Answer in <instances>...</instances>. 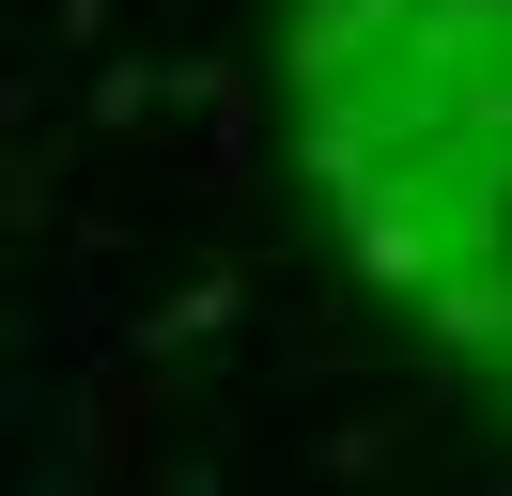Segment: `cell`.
<instances>
[{
    "label": "cell",
    "instance_id": "obj_1",
    "mask_svg": "<svg viewBox=\"0 0 512 496\" xmlns=\"http://www.w3.org/2000/svg\"><path fill=\"white\" fill-rule=\"evenodd\" d=\"M156 419H171V388H156V357L125 341V372L63 403V450H47V481H125V465H140V434H156Z\"/></svg>",
    "mask_w": 512,
    "mask_h": 496
},
{
    "label": "cell",
    "instance_id": "obj_2",
    "mask_svg": "<svg viewBox=\"0 0 512 496\" xmlns=\"http://www.w3.org/2000/svg\"><path fill=\"white\" fill-rule=\"evenodd\" d=\"M373 62H404L373 0H295V16H280V78L295 93H342V78H373Z\"/></svg>",
    "mask_w": 512,
    "mask_h": 496
},
{
    "label": "cell",
    "instance_id": "obj_3",
    "mask_svg": "<svg viewBox=\"0 0 512 496\" xmlns=\"http://www.w3.org/2000/svg\"><path fill=\"white\" fill-rule=\"evenodd\" d=\"M233 310H249V264H202V279H171V295H156V310H140V326H125V341H140V357H187V341H218V326H233Z\"/></svg>",
    "mask_w": 512,
    "mask_h": 496
},
{
    "label": "cell",
    "instance_id": "obj_4",
    "mask_svg": "<svg viewBox=\"0 0 512 496\" xmlns=\"http://www.w3.org/2000/svg\"><path fill=\"white\" fill-rule=\"evenodd\" d=\"M419 326H435V357H497L512 341V279L497 264H450L435 295H419Z\"/></svg>",
    "mask_w": 512,
    "mask_h": 496
},
{
    "label": "cell",
    "instance_id": "obj_5",
    "mask_svg": "<svg viewBox=\"0 0 512 496\" xmlns=\"http://www.w3.org/2000/svg\"><path fill=\"white\" fill-rule=\"evenodd\" d=\"M497 47H512V0H419L404 62H450V78H466V62H497Z\"/></svg>",
    "mask_w": 512,
    "mask_h": 496
},
{
    "label": "cell",
    "instance_id": "obj_6",
    "mask_svg": "<svg viewBox=\"0 0 512 496\" xmlns=\"http://www.w3.org/2000/svg\"><path fill=\"white\" fill-rule=\"evenodd\" d=\"M156 62H94V124H109V140H140V124H156Z\"/></svg>",
    "mask_w": 512,
    "mask_h": 496
},
{
    "label": "cell",
    "instance_id": "obj_7",
    "mask_svg": "<svg viewBox=\"0 0 512 496\" xmlns=\"http://www.w3.org/2000/svg\"><path fill=\"white\" fill-rule=\"evenodd\" d=\"M388 434H404V419H342V434H311V465H326V481H373Z\"/></svg>",
    "mask_w": 512,
    "mask_h": 496
},
{
    "label": "cell",
    "instance_id": "obj_8",
    "mask_svg": "<svg viewBox=\"0 0 512 496\" xmlns=\"http://www.w3.org/2000/svg\"><path fill=\"white\" fill-rule=\"evenodd\" d=\"M47 31H63V47H94V31H109V0H47Z\"/></svg>",
    "mask_w": 512,
    "mask_h": 496
},
{
    "label": "cell",
    "instance_id": "obj_9",
    "mask_svg": "<svg viewBox=\"0 0 512 496\" xmlns=\"http://www.w3.org/2000/svg\"><path fill=\"white\" fill-rule=\"evenodd\" d=\"M497 403H512V388H497Z\"/></svg>",
    "mask_w": 512,
    "mask_h": 496
}]
</instances>
